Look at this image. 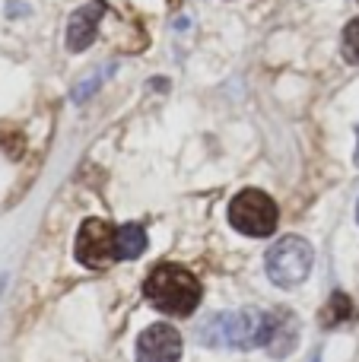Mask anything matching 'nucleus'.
I'll return each instance as SVG.
<instances>
[{
	"label": "nucleus",
	"mask_w": 359,
	"mask_h": 362,
	"mask_svg": "<svg viewBox=\"0 0 359 362\" xmlns=\"http://www.w3.org/2000/svg\"><path fill=\"white\" fill-rule=\"evenodd\" d=\"M273 331V312H220L201 325L197 337L207 346H233V350H252V346H267Z\"/></svg>",
	"instance_id": "obj_1"
},
{
	"label": "nucleus",
	"mask_w": 359,
	"mask_h": 362,
	"mask_svg": "<svg viewBox=\"0 0 359 362\" xmlns=\"http://www.w3.org/2000/svg\"><path fill=\"white\" fill-rule=\"evenodd\" d=\"M143 296L150 305L163 315H175V318H188L194 308L201 305V283L188 267L178 264H159L143 283Z\"/></svg>",
	"instance_id": "obj_2"
},
{
	"label": "nucleus",
	"mask_w": 359,
	"mask_h": 362,
	"mask_svg": "<svg viewBox=\"0 0 359 362\" xmlns=\"http://www.w3.org/2000/svg\"><path fill=\"white\" fill-rule=\"evenodd\" d=\"M312 264H315V248L302 235L277 238L264 255L267 276L280 289H296L299 283H305L312 274Z\"/></svg>",
	"instance_id": "obj_3"
},
{
	"label": "nucleus",
	"mask_w": 359,
	"mask_h": 362,
	"mask_svg": "<svg viewBox=\"0 0 359 362\" xmlns=\"http://www.w3.org/2000/svg\"><path fill=\"white\" fill-rule=\"evenodd\" d=\"M229 223L242 235H252V238L273 235V229H277V204L264 191H258V187H245L229 204Z\"/></svg>",
	"instance_id": "obj_4"
},
{
	"label": "nucleus",
	"mask_w": 359,
	"mask_h": 362,
	"mask_svg": "<svg viewBox=\"0 0 359 362\" xmlns=\"http://www.w3.org/2000/svg\"><path fill=\"white\" fill-rule=\"evenodd\" d=\"M114 229L112 223L105 219H86L76 232V242H73V255L83 267L89 270H102L108 267L112 261H118V248H114Z\"/></svg>",
	"instance_id": "obj_5"
},
{
	"label": "nucleus",
	"mask_w": 359,
	"mask_h": 362,
	"mask_svg": "<svg viewBox=\"0 0 359 362\" xmlns=\"http://www.w3.org/2000/svg\"><path fill=\"white\" fill-rule=\"evenodd\" d=\"M182 334L172 325H150L137 337V362H178Z\"/></svg>",
	"instance_id": "obj_6"
},
{
	"label": "nucleus",
	"mask_w": 359,
	"mask_h": 362,
	"mask_svg": "<svg viewBox=\"0 0 359 362\" xmlns=\"http://www.w3.org/2000/svg\"><path fill=\"white\" fill-rule=\"evenodd\" d=\"M102 16H105V4H102V0H89L86 6H80V10L70 16V25H67V48L73 51V54H76V51H86L89 45L95 42Z\"/></svg>",
	"instance_id": "obj_7"
},
{
	"label": "nucleus",
	"mask_w": 359,
	"mask_h": 362,
	"mask_svg": "<svg viewBox=\"0 0 359 362\" xmlns=\"http://www.w3.org/2000/svg\"><path fill=\"white\" fill-rule=\"evenodd\" d=\"M299 344V321L290 308H280L273 312V331H271V340H267V353L273 359H283L296 350Z\"/></svg>",
	"instance_id": "obj_8"
},
{
	"label": "nucleus",
	"mask_w": 359,
	"mask_h": 362,
	"mask_svg": "<svg viewBox=\"0 0 359 362\" xmlns=\"http://www.w3.org/2000/svg\"><path fill=\"white\" fill-rule=\"evenodd\" d=\"M114 248H118V261H134V257H140L146 251V232H143V226H137V223L118 226Z\"/></svg>",
	"instance_id": "obj_9"
},
{
	"label": "nucleus",
	"mask_w": 359,
	"mask_h": 362,
	"mask_svg": "<svg viewBox=\"0 0 359 362\" xmlns=\"http://www.w3.org/2000/svg\"><path fill=\"white\" fill-rule=\"evenodd\" d=\"M356 318V305L347 293H331L328 305L322 308V327H341Z\"/></svg>",
	"instance_id": "obj_10"
},
{
	"label": "nucleus",
	"mask_w": 359,
	"mask_h": 362,
	"mask_svg": "<svg viewBox=\"0 0 359 362\" xmlns=\"http://www.w3.org/2000/svg\"><path fill=\"white\" fill-rule=\"evenodd\" d=\"M112 70H114V64H108V67H95V70H89V76H83L80 83L73 86V93H70V99L76 102V105H83V102H89L95 93H99V86L112 76Z\"/></svg>",
	"instance_id": "obj_11"
},
{
	"label": "nucleus",
	"mask_w": 359,
	"mask_h": 362,
	"mask_svg": "<svg viewBox=\"0 0 359 362\" xmlns=\"http://www.w3.org/2000/svg\"><path fill=\"white\" fill-rule=\"evenodd\" d=\"M343 57L359 67V19H350L343 29Z\"/></svg>",
	"instance_id": "obj_12"
},
{
	"label": "nucleus",
	"mask_w": 359,
	"mask_h": 362,
	"mask_svg": "<svg viewBox=\"0 0 359 362\" xmlns=\"http://www.w3.org/2000/svg\"><path fill=\"white\" fill-rule=\"evenodd\" d=\"M0 150H4L10 159H19L25 150V137L19 131H0Z\"/></svg>",
	"instance_id": "obj_13"
},
{
	"label": "nucleus",
	"mask_w": 359,
	"mask_h": 362,
	"mask_svg": "<svg viewBox=\"0 0 359 362\" xmlns=\"http://www.w3.org/2000/svg\"><path fill=\"white\" fill-rule=\"evenodd\" d=\"M356 137H359V124H356ZM356 165H359V146H356Z\"/></svg>",
	"instance_id": "obj_14"
},
{
	"label": "nucleus",
	"mask_w": 359,
	"mask_h": 362,
	"mask_svg": "<svg viewBox=\"0 0 359 362\" xmlns=\"http://www.w3.org/2000/svg\"><path fill=\"white\" fill-rule=\"evenodd\" d=\"M4 286H6V276H0V293H4Z\"/></svg>",
	"instance_id": "obj_15"
},
{
	"label": "nucleus",
	"mask_w": 359,
	"mask_h": 362,
	"mask_svg": "<svg viewBox=\"0 0 359 362\" xmlns=\"http://www.w3.org/2000/svg\"><path fill=\"white\" fill-rule=\"evenodd\" d=\"M356 219H359V204H356Z\"/></svg>",
	"instance_id": "obj_16"
}]
</instances>
